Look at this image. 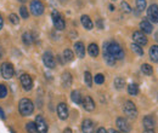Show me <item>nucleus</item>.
<instances>
[{"label":"nucleus","instance_id":"obj_1","mask_svg":"<svg viewBox=\"0 0 158 133\" xmlns=\"http://www.w3.org/2000/svg\"><path fill=\"white\" fill-rule=\"evenodd\" d=\"M19 111L23 116H29L34 111V104L28 98H22L19 103Z\"/></svg>","mask_w":158,"mask_h":133},{"label":"nucleus","instance_id":"obj_2","mask_svg":"<svg viewBox=\"0 0 158 133\" xmlns=\"http://www.w3.org/2000/svg\"><path fill=\"white\" fill-rule=\"evenodd\" d=\"M105 49L107 50V52L111 56H113L116 59H123L124 58V51H123V49L119 46V44L114 42V41L113 42L105 44Z\"/></svg>","mask_w":158,"mask_h":133},{"label":"nucleus","instance_id":"obj_3","mask_svg":"<svg viewBox=\"0 0 158 133\" xmlns=\"http://www.w3.org/2000/svg\"><path fill=\"white\" fill-rule=\"evenodd\" d=\"M0 73H1V76L4 79H11L14 76V74H15V69H14V67H12L11 63L5 62L0 67Z\"/></svg>","mask_w":158,"mask_h":133},{"label":"nucleus","instance_id":"obj_4","mask_svg":"<svg viewBox=\"0 0 158 133\" xmlns=\"http://www.w3.org/2000/svg\"><path fill=\"white\" fill-rule=\"evenodd\" d=\"M124 113L130 119H135L138 116V109H136L135 104L131 100H127L125 102V104H124Z\"/></svg>","mask_w":158,"mask_h":133},{"label":"nucleus","instance_id":"obj_5","mask_svg":"<svg viewBox=\"0 0 158 133\" xmlns=\"http://www.w3.org/2000/svg\"><path fill=\"white\" fill-rule=\"evenodd\" d=\"M51 18H52V23H54L56 29L62 30V29L66 28V22H64V19L62 18V16L60 15L57 11H52L51 12Z\"/></svg>","mask_w":158,"mask_h":133},{"label":"nucleus","instance_id":"obj_6","mask_svg":"<svg viewBox=\"0 0 158 133\" xmlns=\"http://www.w3.org/2000/svg\"><path fill=\"white\" fill-rule=\"evenodd\" d=\"M31 12L34 16H40L44 14V5L40 0H32L31 1Z\"/></svg>","mask_w":158,"mask_h":133},{"label":"nucleus","instance_id":"obj_7","mask_svg":"<svg viewBox=\"0 0 158 133\" xmlns=\"http://www.w3.org/2000/svg\"><path fill=\"white\" fill-rule=\"evenodd\" d=\"M35 128H37V132L38 133H48V123L46 121L44 120V117L41 115H38L35 117Z\"/></svg>","mask_w":158,"mask_h":133},{"label":"nucleus","instance_id":"obj_8","mask_svg":"<svg viewBox=\"0 0 158 133\" xmlns=\"http://www.w3.org/2000/svg\"><path fill=\"white\" fill-rule=\"evenodd\" d=\"M20 81L24 91H31L32 90V87H33V80H32V77L28 75V74H22L20 77Z\"/></svg>","mask_w":158,"mask_h":133},{"label":"nucleus","instance_id":"obj_9","mask_svg":"<svg viewBox=\"0 0 158 133\" xmlns=\"http://www.w3.org/2000/svg\"><path fill=\"white\" fill-rule=\"evenodd\" d=\"M43 62H44L45 67H48L49 69H52V68H55V65H56L54 55H52L51 52H49V51L43 55Z\"/></svg>","mask_w":158,"mask_h":133},{"label":"nucleus","instance_id":"obj_10","mask_svg":"<svg viewBox=\"0 0 158 133\" xmlns=\"http://www.w3.org/2000/svg\"><path fill=\"white\" fill-rule=\"evenodd\" d=\"M147 17L150 18L151 22L158 23V5L152 4V5L147 9Z\"/></svg>","mask_w":158,"mask_h":133},{"label":"nucleus","instance_id":"obj_11","mask_svg":"<svg viewBox=\"0 0 158 133\" xmlns=\"http://www.w3.org/2000/svg\"><path fill=\"white\" fill-rule=\"evenodd\" d=\"M116 123H117V127H118L122 132H124V133L130 132V125H129V122H128L124 117H118Z\"/></svg>","mask_w":158,"mask_h":133},{"label":"nucleus","instance_id":"obj_12","mask_svg":"<svg viewBox=\"0 0 158 133\" xmlns=\"http://www.w3.org/2000/svg\"><path fill=\"white\" fill-rule=\"evenodd\" d=\"M81 131H83V133H94V131H95L94 122L89 119L84 120L83 123H81Z\"/></svg>","mask_w":158,"mask_h":133},{"label":"nucleus","instance_id":"obj_13","mask_svg":"<svg viewBox=\"0 0 158 133\" xmlns=\"http://www.w3.org/2000/svg\"><path fill=\"white\" fill-rule=\"evenodd\" d=\"M133 39H134L135 44H138L140 46H145L147 44V38L145 37V34L142 32H134Z\"/></svg>","mask_w":158,"mask_h":133},{"label":"nucleus","instance_id":"obj_14","mask_svg":"<svg viewBox=\"0 0 158 133\" xmlns=\"http://www.w3.org/2000/svg\"><path fill=\"white\" fill-rule=\"evenodd\" d=\"M81 104H83V107H84V109H85L86 111H93V110L95 109V102H94L93 98L89 97V96L84 97V99L81 100Z\"/></svg>","mask_w":158,"mask_h":133},{"label":"nucleus","instance_id":"obj_15","mask_svg":"<svg viewBox=\"0 0 158 133\" xmlns=\"http://www.w3.org/2000/svg\"><path fill=\"white\" fill-rule=\"evenodd\" d=\"M57 115L61 120H66L68 117V108L64 103H60L57 105Z\"/></svg>","mask_w":158,"mask_h":133},{"label":"nucleus","instance_id":"obj_16","mask_svg":"<svg viewBox=\"0 0 158 133\" xmlns=\"http://www.w3.org/2000/svg\"><path fill=\"white\" fill-rule=\"evenodd\" d=\"M74 51H76V53L79 58H84V56H85V46L81 41H78V42L74 44Z\"/></svg>","mask_w":158,"mask_h":133},{"label":"nucleus","instance_id":"obj_17","mask_svg":"<svg viewBox=\"0 0 158 133\" xmlns=\"http://www.w3.org/2000/svg\"><path fill=\"white\" fill-rule=\"evenodd\" d=\"M72 75L68 73V72H66V73H63L62 76H61V82H62V86L63 87H69L71 85H72Z\"/></svg>","mask_w":158,"mask_h":133},{"label":"nucleus","instance_id":"obj_18","mask_svg":"<svg viewBox=\"0 0 158 133\" xmlns=\"http://www.w3.org/2000/svg\"><path fill=\"white\" fill-rule=\"evenodd\" d=\"M140 28H141V32H142L143 34H150V33H152V24H151L148 21H146V19L140 23Z\"/></svg>","mask_w":158,"mask_h":133},{"label":"nucleus","instance_id":"obj_19","mask_svg":"<svg viewBox=\"0 0 158 133\" xmlns=\"http://www.w3.org/2000/svg\"><path fill=\"white\" fill-rule=\"evenodd\" d=\"M81 24H83V27L85 28V29H88V30H91L93 29V27H94V24H93V21L90 19L89 16H86V15H83L81 16Z\"/></svg>","mask_w":158,"mask_h":133},{"label":"nucleus","instance_id":"obj_20","mask_svg":"<svg viewBox=\"0 0 158 133\" xmlns=\"http://www.w3.org/2000/svg\"><path fill=\"white\" fill-rule=\"evenodd\" d=\"M143 126H145V130H153L155 128V120L152 116H145L143 117Z\"/></svg>","mask_w":158,"mask_h":133},{"label":"nucleus","instance_id":"obj_21","mask_svg":"<svg viewBox=\"0 0 158 133\" xmlns=\"http://www.w3.org/2000/svg\"><path fill=\"white\" fill-rule=\"evenodd\" d=\"M103 57H105V61H106V63L108 64V65H111V67H113L114 64H116V58L113 57V56H111L108 52H107V50L105 49V52H103Z\"/></svg>","mask_w":158,"mask_h":133},{"label":"nucleus","instance_id":"obj_22","mask_svg":"<svg viewBox=\"0 0 158 133\" xmlns=\"http://www.w3.org/2000/svg\"><path fill=\"white\" fill-rule=\"evenodd\" d=\"M88 52H89V55L91 57H98V55H99V47H98V45L96 44H90L89 47H88Z\"/></svg>","mask_w":158,"mask_h":133},{"label":"nucleus","instance_id":"obj_23","mask_svg":"<svg viewBox=\"0 0 158 133\" xmlns=\"http://www.w3.org/2000/svg\"><path fill=\"white\" fill-rule=\"evenodd\" d=\"M150 57L153 62H157L158 63V46L157 45H153L151 46L150 49Z\"/></svg>","mask_w":158,"mask_h":133},{"label":"nucleus","instance_id":"obj_24","mask_svg":"<svg viewBox=\"0 0 158 133\" xmlns=\"http://www.w3.org/2000/svg\"><path fill=\"white\" fill-rule=\"evenodd\" d=\"M71 98H72V100L76 103V104H81V96H80V92L79 91H73L72 93H71Z\"/></svg>","mask_w":158,"mask_h":133},{"label":"nucleus","instance_id":"obj_25","mask_svg":"<svg viewBox=\"0 0 158 133\" xmlns=\"http://www.w3.org/2000/svg\"><path fill=\"white\" fill-rule=\"evenodd\" d=\"M128 92L130 96H136L139 93V86L136 84H130L128 86Z\"/></svg>","mask_w":158,"mask_h":133},{"label":"nucleus","instance_id":"obj_26","mask_svg":"<svg viewBox=\"0 0 158 133\" xmlns=\"http://www.w3.org/2000/svg\"><path fill=\"white\" fill-rule=\"evenodd\" d=\"M141 72H142L145 75H152L153 69H152V67H151L150 64H142V65H141Z\"/></svg>","mask_w":158,"mask_h":133},{"label":"nucleus","instance_id":"obj_27","mask_svg":"<svg viewBox=\"0 0 158 133\" xmlns=\"http://www.w3.org/2000/svg\"><path fill=\"white\" fill-rule=\"evenodd\" d=\"M114 86L117 90H122L124 86H125V81L123 77H116L114 79Z\"/></svg>","mask_w":158,"mask_h":133},{"label":"nucleus","instance_id":"obj_28","mask_svg":"<svg viewBox=\"0 0 158 133\" xmlns=\"http://www.w3.org/2000/svg\"><path fill=\"white\" fill-rule=\"evenodd\" d=\"M63 58H64V61H66V62H71V61H73V58H74L73 52H72L69 49L64 50V51H63Z\"/></svg>","mask_w":158,"mask_h":133},{"label":"nucleus","instance_id":"obj_29","mask_svg":"<svg viewBox=\"0 0 158 133\" xmlns=\"http://www.w3.org/2000/svg\"><path fill=\"white\" fill-rule=\"evenodd\" d=\"M22 41L26 44V45H31L32 42H33V38H32V35H31V33H24L23 35H22Z\"/></svg>","mask_w":158,"mask_h":133},{"label":"nucleus","instance_id":"obj_30","mask_svg":"<svg viewBox=\"0 0 158 133\" xmlns=\"http://www.w3.org/2000/svg\"><path fill=\"white\" fill-rule=\"evenodd\" d=\"M131 50L138 55V56H142L143 55V50H142V47L140 46V45H138V44H131Z\"/></svg>","mask_w":158,"mask_h":133},{"label":"nucleus","instance_id":"obj_31","mask_svg":"<svg viewBox=\"0 0 158 133\" xmlns=\"http://www.w3.org/2000/svg\"><path fill=\"white\" fill-rule=\"evenodd\" d=\"M84 80H85L86 86H89V87L93 86V76H91V74H90L89 72H85V74H84Z\"/></svg>","mask_w":158,"mask_h":133},{"label":"nucleus","instance_id":"obj_32","mask_svg":"<svg viewBox=\"0 0 158 133\" xmlns=\"http://www.w3.org/2000/svg\"><path fill=\"white\" fill-rule=\"evenodd\" d=\"M26 130L28 133H34L37 132V128H35V123L34 122H28L27 126H26Z\"/></svg>","mask_w":158,"mask_h":133},{"label":"nucleus","instance_id":"obj_33","mask_svg":"<svg viewBox=\"0 0 158 133\" xmlns=\"http://www.w3.org/2000/svg\"><path fill=\"white\" fill-rule=\"evenodd\" d=\"M136 7L139 11H143L146 9V0H136Z\"/></svg>","mask_w":158,"mask_h":133},{"label":"nucleus","instance_id":"obj_34","mask_svg":"<svg viewBox=\"0 0 158 133\" xmlns=\"http://www.w3.org/2000/svg\"><path fill=\"white\" fill-rule=\"evenodd\" d=\"M20 14H21V17L22 18H28V16H29V14H28V9L26 7V6H21L20 7Z\"/></svg>","mask_w":158,"mask_h":133},{"label":"nucleus","instance_id":"obj_35","mask_svg":"<svg viewBox=\"0 0 158 133\" xmlns=\"http://www.w3.org/2000/svg\"><path fill=\"white\" fill-rule=\"evenodd\" d=\"M7 96V87L4 84H0V98H5Z\"/></svg>","mask_w":158,"mask_h":133},{"label":"nucleus","instance_id":"obj_36","mask_svg":"<svg viewBox=\"0 0 158 133\" xmlns=\"http://www.w3.org/2000/svg\"><path fill=\"white\" fill-rule=\"evenodd\" d=\"M120 7H122V10H123L124 12H127V14L131 12V9H130L129 4H128V2H125V1H122V4H120Z\"/></svg>","mask_w":158,"mask_h":133},{"label":"nucleus","instance_id":"obj_37","mask_svg":"<svg viewBox=\"0 0 158 133\" xmlns=\"http://www.w3.org/2000/svg\"><path fill=\"white\" fill-rule=\"evenodd\" d=\"M94 81H95L98 85H101V84L105 82V76L102 75V74H98V75L94 77Z\"/></svg>","mask_w":158,"mask_h":133},{"label":"nucleus","instance_id":"obj_38","mask_svg":"<svg viewBox=\"0 0 158 133\" xmlns=\"http://www.w3.org/2000/svg\"><path fill=\"white\" fill-rule=\"evenodd\" d=\"M9 19H10V22H11L12 24H19V22H20L19 16H17V15H15V14H11V15L9 16Z\"/></svg>","mask_w":158,"mask_h":133},{"label":"nucleus","instance_id":"obj_39","mask_svg":"<svg viewBox=\"0 0 158 133\" xmlns=\"http://www.w3.org/2000/svg\"><path fill=\"white\" fill-rule=\"evenodd\" d=\"M0 119L1 120H5V113H4V110L0 108Z\"/></svg>","mask_w":158,"mask_h":133},{"label":"nucleus","instance_id":"obj_40","mask_svg":"<svg viewBox=\"0 0 158 133\" xmlns=\"http://www.w3.org/2000/svg\"><path fill=\"white\" fill-rule=\"evenodd\" d=\"M96 133H107V131H106V128H103V127H100Z\"/></svg>","mask_w":158,"mask_h":133},{"label":"nucleus","instance_id":"obj_41","mask_svg":"<svg viewBox=\"0 0 158 133\" xmlns=\"http://www.w3.org/2000/svg\"><path fill=\"white\" fill-rule=\"evenodd\" d=\"M98 25H99L100 29H102V28H103V23H102V21H101V19L98 21Z\"/></svg>","mask_w":158,"mask_h":133},{"label":"nucleus","instance_id":"obj_42","mask_svg":"<svg viewBox=\"0 0 158 133\" xmlns=\"http://www.w3.org/2000/svg\"><path fill=\"white\" fill-rule=\"evenodd\" d=\"M2 25H4V21L1 18V16H0V30L2 29Z\"/></svg>","mask_w":158,"mask_h":133},{"label":"nucleus","instance_id":"obj_43","mask_svg":"<svg viewBox=\"0 0 158 133\" xmlns=\"http://www.w3.org/2000/svg\"><path fill=\"white\" fill-rule=\"evenodd\" d=\"M107 133H120V132H118V131H116V130H110Z\"/></svg>","mask_w":158,"mask_h":133},{"label":"nucleus","instance_id":"obj_44","mask_svg":"<svg viewBox=\"0 0 158 133\" xmlns=\"http://www.w3.org/2000/svg\"><path fill=\"white\" fill-rule=\"evenodd\" d=\"M145 133H155L153 130H145Z\"/></svg>","mask_w":158,"mask_h":133},{"label":"nucleus","instance_id":"obj_45","mask_svg":"<svg viewBox=\"0 0 158 133\" xmlns=\"http://www.w3.org/2000/svg\"><path fill=\"white\" fill-rule=\"evenodd\" d=\"M63 133H72V131H71V128H66Z\"/></svg>","mask_w":158,"mask_h":133},{"label":"nucleus","instance_id":"obj_46","mask_svg":"<svg viewBox=\"0 0 158 133\" xmlns=\"http://www.w3.org/2000/svg\"><path fill=\"white\" fill-rule=\"evenodd\" d=\"M155 39L158 41V32H156V34H155Z\"/></svg>","mask_w":158,"mask_h":133},{"label":"nucleus","instance_id":"obj_47","mask_svg":"<svg viewBox=\"0 0 158 133\" xmlns=\"http://www.w3.org/2000/svg\"><path fill=\"white\" fill-rule=\"evenodd\" d=\"M110 9H111V11H113L114 10V6L113 5H110Z\"/></svg>","mask_w":158,"mask_h":133},{"label":"nucleus","instance_id":"obj_48","mask_svg":"<svg viewBox=\"0 0 158 133\" xmlns=\"http://www.w3.org/2000/svg\"><path fill=\"white\" fill-rule=\"evenodd\" d=\"M10 132H11V133H16L15 131H14V130H12V128H10Z\"/></svg>","mask_w":158,"mask_h":133},{"label":"nucleus","instance_id":"obj_49","mask_svg":"<svg viewBox=\"0 0 158 133\" xmlns=\"http://www.w3.org/2000/svg\"><path fill=\"white\" fill-rule=\"evenodd\" d=\"M1 56H2V51H1V49H0V58H1Z\"/></svg>","mask_w":158,"mask_h":133},{"label":"nucleus","instance_id":"obj_50","mask_svg":"<svg viewBox=\"0 0 158 133\" xmlns=\"http://www.w3.org/2000/svg\"><path fill=\"white\" fill-rule=\"evenodd\" d=\"M19 1H21V2H26L27 0H19Z\"/></svg>","mask_w":158,"mask_h":133},{"label":"nucleus","instance_id":"obj_51","mask_svg":"<svg viewBox=\"0 0 158 133\" xmlns=\"http://www.w3.org/2000/svg\"><path fill=\"white\" fill-rule=\"evenodd\" d=\"M113 1H116V0H113Z\"/></svg>","mask_w":158,"mask_h":133}]
</instances>
